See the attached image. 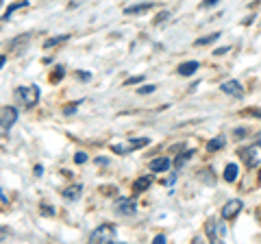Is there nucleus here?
Segmentation results:
<instances>
[{
  "label": "nucleus",
  "instance_id": "obj_29",
  "mask_svg": "<svg viewBox=\"0 0 261 244\" xmlns=\"http://www.w3.org/2000/svg\"><path fill=\"white\" fill-rule=\"evenodd\" d=\"M220 3V0H202V9H209V7H214V5H218Z\"/></svg>",
  "mask_w": 261,
  "mask_h": 244
},
{
  "label": "nucleus",
  "instance_id": "obj_5",
  "mask_svg": "<svg viewBox=\"0 0 261 244\" xmlns=\"http://www.w3.org/2000/svg\"><path fill=\"white\" fill-rule=\"evenodd\" d=\"M15 120H18V109H15V107H5L3 109V122H0V125H3V133L5 135L9 133V129L15 125Z\"/></svg>",
  "mask_w": 261,
  "mask_h": 244
},
{
  "label": "nucleus",
  "instance_id": "obj_11",
  "mask_svg": "<svg viewBox=\"0 0 261 244\" xmlns=\"http://www.w3.org/2000/svg\"><path fill=\"white\" fill-rule=\"evenodd\" d=\"M198 68H200L198 61H185V63L178 66V75L181 77H192V75H196V70Z\"/></svg>",
  "mask_w": 261,
  "mask_h": 244
},
{
  "label": "nucleus",
  "instance_id": "obj_26",
  "mask_svg": "<svg viewBox=\"0 0 261 244\" xmlns=\"http://www.w3.org/2000/svg\"><path fill=\"white\" fill-rule=\"evenodd\" d=\"M168 18H170V11H161L157 18H154V24H161L163 20H168Z\"/></svg>",
  "mask_w": 261,
  "mask_h": 244
},
{
  "label": "nucleus",
  "instance_id": "obj_30",
  "mask_svg": "<svg viewBox=\"0 0 261 244\" xmlns=\"http://www.w3.org/2000/svg\"><path fill=\"white\" fill-rule=\"evenodd\" d=\"M228 51H231V46H222V48H216L214 55H216V57H218V55H226Z\"/></svg>",
  "mask_w": 261,
  "mask_h": 244
},
{
  "label": "nucleus",
  "instance_id": "obj_21",
  "mask_svg": "<svg viewBox=\"0 0 261 244\" xmlns=\"http://www.w3.org/2000/svg\"><path fill=\"white\" fill-rule=\"evenodd\" d=\"M154 89H157V87H154V85H144V87H140V89H137V94H152L154 92Z\"/></svg>",
  "mask_w": 261,
  "mask_h": 244
},
{
  "label": "nucleus",
  "instance_id": "obj_33",
  "mask_svg": "<svg viewBox=\"0 0 261 244\" xmlns=\"http://www.w3.org/2000/svg\"><path fill=\"white\" fill-rule=\"evenodd\" d=\"M96 164H100V166H107V164H109V159H107V157H98V159H96Z\"/></svg>",
  "mask_w": 261,
  "mask_h": 244
},
{
  "label": "nucleus",
  "instance_id": "obj_1",
  "mask_svg": "<svg viewBox=\"0 0 261 244\" xmlns=\"http://www.w3.org/2000/svg\"><path fill=\"white\" fill-rule=\"evenodd\" d=\"M39 85L35 83H29V85H20L18 89H15V101L22 103L24 107H35V105L39 103Z\"/></svg>",
  "mask_w": 261,
  "mask_h": 244
},
{
  "label": "nucleus",
  "instance_id": "obj_3",
  "mask_svg": "<svg viewBox=\"0 0 261 244\" xmlns=\"http://www.w3.org/2000/svg\"><path fill=\"white\" fill-rule=\"evenodd\" d=\"M148 142H150L148 137H137V140H128L124 144H113L111 146V153H116V155H126V153H133L137 149H144Z\"/></svg>",
  "mask_w": 261,
  "mask_h": 244
},
{
  "label": "nucleus",
  "instance_id": "obj_23",
  "mask_svg": "<svg viewBox=\"0 0 261 244\" xmlns=\"http://www.w3.org/2000/svg\"><path fill=\"white\" fill-rule=\"evenodd\" d=\"M63 77H65V68H63V66H57L55 75H53V81H57V79H63Z\"/></svg>",
  "mask_w": 261,
  "mask_h": 244
},
{
  "label": "nucleus",
  "instance_id": "obj_16",
  "mask_svg": "<svg viewBox=\"0 0 261 244\" xmlns=\"http://www.w3.org/2000/svg\"><path fill=\"white\" fill-rule=\"evenodd\" d=\"M70 39V35L65 33V35H57V37H50V39H46L44 42V48L48 51V48H53V46H57V44H61V42H68Z\"/></svg>",
  "mask_w": 261,
  "mask_h": 244
},
{
  "label": "nucleus",
  "instance_id": "obj_14",
  "mask_svg": "<svg viewBox=\"0 0 261 244\" xmlns=\"http://www.w3.org/2000/svg\"><path fill=\"white\" fill-rule=\"evenodd\" d=\"M226 144V137L224 135H218V137H211V140L207 142V153H216L220 149H224Z\"/></svg>",
  "mask_w": 261,
  "mask_h": 244
},
{
  "label": "nucleus",
  "instance_id": "obj_9",
  "mask_svg": "<svg viewBox=\"0 0 261 244\" xmlns=\"http://www.w3.org/2000/svg\"><path fill=\"white\" fill-rule=\"evenodd\" d=\"M170 166H172V161H170L168 157H157V159H152L148 164L150 173H168Z\"/></svg>",
  "mask_w": 261,
  "mask_h": 244
},
{
  "label": "nucleus",
  "instance_id": "obj_28",
  "mask_svg": "<svg viewBox=\"0 0 261 244\" xmlns=\"http://www.w3.org/2000/svg\"><path fill=\"white\" fill-rule=\"evenodd\" d=\"M42 216H55L53 205H42Z\"/></svg>",
  "mask_w": 261,
  "mask_h": 244
},
{
  "label": "nucleus",
  "instance_id": "obj_8",
  "mask_svg": "<svg viewBox=\"0 0 261 244\" xmlns=\"http://www.w3.org/2000/svg\"><path fill=\"white\" fill-rule=\"evenodd\" d=\"M152 181H154V177L152 175H144V177H137L135 181H133V192L135 194H142V192H146L152 185Z\"/></svg>",
  "mask_w": 261,
  "mask_h": 244
},
{
  "label": "nucleus",
  "instance_id": "obj_19",
  "mask_svg": "<svg viewBox=\"0 0 261 244\" xmlns=\"http://www.w3.org/2000/svg\"><path fill=\"white\" fill-rule=\"evenodd\" d=\"M192 155H194V151H192V149H190V151H185V153H181V155L174 159V166H176V168H181L185 161H190V159H192Z\"/></svg>",
  "mask_w": 261,
  "mask_h": 244
},
{
  "label": "nucleus",
  "instance_id": "obj_22",
  "mask_svg": "<svg viewBox=\"0 0 261 244\" xmlns=\"http://www.w3.org/2000/svg\"><path fill=\"white\" fill-rule=\"evenodd\" d=\"M74 161H76V164H85V161H87V153H83V151H79V153H76V155H74Z\"/></svg>",
  "mask_w": 261,
  "mask_h": 244
},
{
  "label": "nucleus",
  "instance_id": "obj_12",
  "mask_svg": "<svg viewBox=\"0 0 261 244\" xmlns=\"http://www.w3.org/2000/svg\"><path fill=\"white\" fill-rule=\"evenodd\" d=\"M81 194H83V185H70V188H65L63 190V199L65 201H79L81 199Z\"/></svg>",
  "mask_w": 261,
  "mask_h": 244
},
{
  "label": "nucleus",
  "instance_id": "obj_4",
  "mask_svg": "<svg viewBox=\"0 0 261 244\" xmlns=\"http://www.w3.org/2000/svg\"><path fill=\"white\" fill-rule=\"evenodd\" d=\"M113 209H116V214H120V216H133L137 211V205L133 199H118L113 203Z\"/></svg>",
  "mask_w": 261,
  "mask_h": 244
},
{
  "label": "nucleus",
  "instance_id": "obj_36",
  "mask_svg": "<svg viewBox=\"0 0 261 244\" xmlns=\"http://www.w3.org/2000/svg\"><path fill=\"white\" fill-rule=\"evenodd\" d=\"M255 146H261V133L257 135V144H255Z\"/></svg>",
  "mask_w": 261,
  "mask_h": 244
},
{
  "label": "nucleus",
  "instance_id": "obj_34",
  "mask_svg": "<svg viewBox=\"0 0 261 244\" xmlns=\"http://www.w3.org/2000/svg\"><path fill=\"white\" fill-rule=\"evenodd\" d=\"M174 179H176V175H172V177H170L168 181H166V185H172V183H174Z\"/></svg>",
  "mask_w": 261,
  "mask_h": 244
},
{
  "label": "nucleus",
  "instance_id": "obj_6",
  "mask_svg": "<svg viewBox=\"0 0 261 244\" xmlns=\"http://www.w3.org/2000/svg\"><path fill=\"white\" fill-rule=\"evenodd\" d=\"M242 211V201L240 199H233V201H228L226 205L222 207V218L224 221H233L235 216H238Z\"/></svg>",
  "mask_w": 261,
  "mask_h": 244
},
{
  "label": "nucleus",
  "instance_id": "obj_37",
  "mask_svg": "<svg viewBox=\"0 0 261 244\" xmlns=\"http://www.w3.org/2000/svg\"><path fill=\"white\" fill-rule=\"evenodd\" d=\"M259 183H261V175H259Z\"/></svg>",
  "mask_w": 261,
  "mask_h": 244
},
{
  "label": "nucleus",
  "instance_id": "obj_24",
  "mask_svg": "<svg viewBox=\"0 0 261 244\" xmlns=\"http://www.w3.org/2000/svg\"><path fill=\"white\" fill-rule=\"evenodd\" d=\"M142 81H144V77L140 75V77H130V79H126L124 81V85H135V83H142Z\"/></svg>",
  "mask_w": 261,
  "mask_h": 244
},
{
  "label": "nucleus",
  "instance_id": "obj_15",
  "mask_svg": "<svg viewBox=\"0 0 261 244\" xmlns=\"http://www.w3.org/2000/svg\"><path fill=\"white\" fill-rule=\"evenodd\" d=\"M152 7V3H142V5H133V7H126L124 15H135V13H142V11H148Z\"/></svg>",
  "mask_w": 261,
  "mask_h": 244
},
{
  "label": "nucleus",
  "instance_id": "obj_27",
  "mask_svg": "<svg viewBox=\"0 0 261 244\" xmlns=\"http://www.w3.org/2000/svg\"><path fill=\"white\" fill-rule=\"evenodd\" d=\"M246 133H248V129H244V127H240V129H235V131H233V135L238 137V140H242V137L246 135Z\"/></svg>",
  "mask_w": 261,
  "mask_h": 244
},
{
  "label": "nucleus",
  "instance_id": "obj_2",
  "mask_svg": "<svg viewBox=\"0 0 261 244\" xmlns=\"http://www.w3.org/2000/svg\"><path fill=\"white\" fill-rule=\"evenodd\" d=\"M116 235H118V229H116V225H109V223H105L100 225L98 229H94L92 233H89V242H113L116 240Z\"/></svg>",
  "mask_w": 261,
  "mask_h": 244
},
{
  "label": "nucleus",
  "instance_id": "obj_20",
  "mask_svg": "<svg viewBox=\"0 0 261 244\" xmlns=\"http://www.w3.org/2000/svg\"><path fill=\"white\" fill-rule=\"evenodd\" d=\"M216 221H207V235H209V240L211 242H216L218 240V231H216Z\"/></svg>",
  "mask_w": 261,
  "mask_h": 244
},
{
  "label": "nucleus",
  "instance_id": "obj_13",
  "mask_svg": "<svg viewBox=\"0 0 261 244\" xmlns=\"http://www.w3.org/2000/svg\"><path fill=\"white\" fill-rule=\"evenodd\" d=\"M29 39H31V33H24V35H20V37H13V39H9L7 48H9V51H20L24 44H29Z\"/></svg>",
  "mask_w": 261,
  "mask_h": 244
},
{
  "label": "nucleus",
  "instance_id": "obj_17",
  "mask_svg": "<svg viewBox=\"0 0 261 244\" xmlns=\"http://www.w3.org/2000/svg\"><path fill=\"white\" fill-rule=\"evenodd\" d=\"M220 35H222V33H211V35H205V37H198L194 42V46H207L211 42H216V39H220Z\"/></svg>",
  "mask_w": 261,
  "mask_h": 244
},
{
  "label": "nucleus",
  "instance_id": "obj_10",
  "mask_svg": "<svg viewBox=\"0 0 261 244\" xmlns=\"http://www.w3.org/2000/svg\"><path fill=\"white\" fill-rule=\"evenodd\" d=\"M224 181L226 183H235V181H238V177H240V166L238 164H235V161H231V164H226L224 166Z\"/></svg>",
  "mask_w": 261,
  "mask_h": 244
},
{
  "label": "nucleus",
  "instance_id": "obj_7",
  "mask_svg": "<svg viewBox=\"0 0 261 244\" xmlns=\"http://www.w3.org/2000/svg\"><path fill=\"white\" fill-rule=\"evenodd\" d=\"M220 89L228 96H235V99H242L244 96V87H242L240 81H226V83L220 85Z\"/></svg>",
  "mask_w": 261,
  "mask_h": 244
},
{
  "label": "nucleus",
  "instance_id": "obj_35",
  "mask_svg": "<svg viewBox=\"0 0 261 244\" xmlns=\"http://www.w3.org/2000/svg\"><path fill=\"white\" fill-rule=\"evenodd\" d=\"M252 116H255V118H261V111H252Z\"/></svg>",
  "mask_w": 261,
  "mask_h": 244
},
{
  "label": "nucleus",
  "instance_id": "obj_18",
  "mask_svg": "<svg viewBox=\"0 0 261 244\" xmlns=\"http://www.w3.org/2000/svg\"><path fill=\"white\" fill-rule=\"evenodd\" d=\"M27 5H29V0H20V3H15V5H11V7H9V9H7V11H5V15H3V20H9L13 11H18V9H22V7H27Z\"/></svg>",
  "mask_w": 261,
  "mask_h": 244
},
{
  "label": "nucleus",
  "instance_id": "obj_32",
  "mask_svg": "<svg viewBox=\"0 0 261 244\" xmlns=\"http://www.w3.org/2000/svg\"><path fill=\"white\" fill-rule=\"evenodd\" d=\"M33 173H35V177H42V175H44V166H39V164H37L35 168H33Z\"/></svg>",
  "mask_w": 261,
  "mask_h": 244
},
{
  "label": "nucleus",
  "instance_id": "obj_31",
  "mask_svg": "<svg viewBox=\"0 0 261 244\" xmlns=\"http://www.w3.org/2000/svg\"><path fill=\"white\" fill-rule=\"evenodd\" d=\"M76 77H79L81 81H89V79H92V75H89V72H76Z\"/></svg>",
  "mask_w": 261,
  "mask_h": 244
},
{
  "label": "nucleus",
  "instance_id": "obj_25",
  "mask_svg": "<svg viewBox=\"0 0 261 244\" xmlns=\"http://www.w3.org/2000/svg\"><path fill=\"white\" fill-rule=\"evenodd\" d=\"M166 242H168V238H166L163 233H157V235L152 238V244H166Z\"/></svg>",
  "mask_w": 261,
  "mask_h": 244
}]
</instances>
